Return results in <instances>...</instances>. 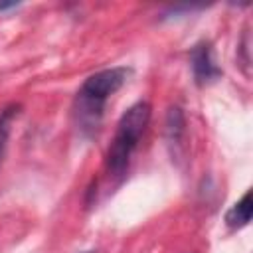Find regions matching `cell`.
Segmentation results:
<instances>
[{"label":"cell","mask_w":253,"mask_h":253,"mask_svg":"<svg viewBox=\"0 0 253 253\" xmlns=\"http://www.w3.org/2000/svg\"><path fill=\"white\" fill-rule=\"evenodd\" d=\"M251 211H253V206H251V192H245L243 198L227 210V213H225V223H227L229 227H235V229H237V227H243V225H247V223L251 221Z\"/></svg>","instance_id":"cell-5"},{"label":"cell","mask_w":253,"mask_h":253,"mask_svg":"<svg viewBox=\"0 0 253 253\" xmlns=\"http://www.w3.org/2000/svg\"><path fill=\"white\" fill-rule=\"evenodd\" d=\"M18 113H20V105H16V103H12V105H8L0 111V166L4 162L10 132H12V123L18 117Z\"/></svg>","instance_id":"cell-6"},{"label":"cell","mask_w":253,"mask_h":253,"mask_svg":"<svg viewBox=\"0 0 253 253\" xmlns=\"http://www.w3.org/2000/svg\"><path fill=\"white\" fill-rule=\"evenodd\" d=\"M81 253H95V251H81Z\"/></svg>","instance_id":"cell-8"},{"label":"cell","mask_w":253,"mask_h":253,"mask_svg":"<svg viewBox=\"0 0 253 253\" xmlns=\"http://www.w3.org/2000/svg\"><path fill=\"white\" fill-rule=\"evenodd\" d=\"M164 132L166 140L170 146H180L182 136L186 132V119L180 107H170L166 113V123H164Z\"/></svg>","instance_id":"cell-4"},{"label":"cell","mask_w":253,"mask_h":253,"mask_svg":"<svg viewBox=\"0 0 253 253\" xmlns=\"http://www.w3.org/2000/svg\"><path fill=\"white\" fill-rule=\"evenodd\" d=\"M190 63H192V71H194L198 85H208V83L219 79V75H221V69L217 67V63L213 59L210 42H200L192 47Z\"/></svg>","instance_id":"cell-3"},{"label":"cell","mask_w":253,"mask_h":253,"mask_svg":"<svg viewBox=\"0 0 253 253\" xmlns=\"http://www.w3.org/2000/svg\"><path fill=\"white\" fill-rule=\"evenodd\" d=\"M18 4L16 2H12V4H0V10H8V8H16Z\"/></svg>","instance_id":"cell-7"},{"label":"cell","mask_w":253,"mask_h":253,"mask_svg":"<svg viewBox=\"0 0 253 253\" xmlns=\"http://www.w3.org/2000/svg\"><path fill=\"white\" fill-rule=\"evenodd\" d=\"M128 75H130L128 67H109L89 75L83 81L75 101L81 128H97L105 101L126 83Z\"/></svg>","instance_id":"cell-1"},{"label":"cell","mask_w":253,"mask_h":253,"mask_svg":"<svg viewBox=\"0 0 253 253\" xmlns=\"http://www.w3.org/2000/svg\"><path fill=\"white\" fill-rule=\"evenodd\" d=\"M148 121H150V105L146 101H138V103L130 105L119 119L113 142H111V146L107 150V158H105L107 170L113 176H121L126 170L130 156L136 150L142 132L146 130Z\"/></svg>","instance_id":"cell-2"}]
</instances>
